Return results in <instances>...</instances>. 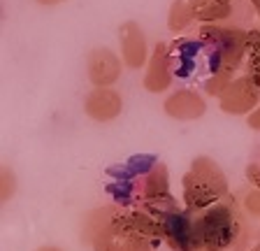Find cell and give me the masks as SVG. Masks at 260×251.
I'll return each instance as SVG.
<instances>
[{"mask_svg":"<svg viewBox=\"0 0 260 251\" xmlns=\"http://www.w3.org/2000/svg\"><path fill=\"white\" fill-rule=\"evenodd\" d=\"M228 193L225 175L216 163L207 156L195 159L190 170L184 175V200L188 209L211 207L218 198Z\"/></svg>","mask_w":260,"mask_h":251,"instance_id":"6da1fadb","label":"cell"},{"mask_svg":"<svg viewBox=\"0 0 260 251\" xmlns=\"http://www.w3.org/2000/svg\"><path fill=\"white\" fill-rule=\"evenodd\" d=\"M237 235V224L233 216V207L214 205L193 221V246L202 251H223L233 244Z\"/></svg>","mask_w":260,"mask_h":251,"instance_id":"7a4b0ae2","label":"cell"},{"mask_svg":"<svg viewBox=\"0 0 260 251\" xmlns=\"http://www.w3.org/2000/svg\"><path fill=\"white\" fill-rule=\"evenodd\" d=\"M258 91L260 86L251 79L249 75L237 77L230 88L218 98V107L225 112V114H249L253 112L255 105H258Z\"/></svg>","mask_w":260,"mask_h":251,"instance_id":"3957f363","label":"cell"},{"mask_svg":"<svg viewBox=\"0 0 260 251\" xmlns=\"http://www.w3.org/2000/svg\"><path fill=\"white\" fill-rule=\"evenodd\" d=\"M170 84H172V54H170L168 44L158 42L153 47V54L149 56L142 86L149 93H162L170 88Z\"/></svg>","mask_w":260,"mask_h":251,"instance_id":"277c9868","label":"cell"},{"mask_svg":"<svg viewBox=\"0 0 260 251\" xmlns=\"http://www.w3.org/2000/svg\"><path fill=\"white\" fill-rule=\"evenodd\" d=\"M119 42H121V56L123 63L130 70H140L149 60V44L146 35L135 21H125L119 28Z\"/></svg>","mask_w":260,"mask_h":251,"instance_id":"5b68a950","label":"cell"},{"mask_svg":"<svg viewBox=\"0 0 260 251\" xmlns=\"http://www.w3.org/2000/svg\"><path fill=\"white\" fill-rule=\"evenodd\" d=\"M86 70H88V79L93 86H114L121 77V58L114 54L112 49H93L86 58Z\"/></svg>","mask_w":260,"mask_h":251,"instance_id":"8992f818","label":"cell"},{"mask_svg":"<svg viewBox=\"0 0 260 251\" xmlns=\"http://www.w3.org/2000/svg\"><path fill=\"white\" fill-rule=\"evenodd\" d=\"M84 109L93 121H114L123 109V100L112 86H95L84 100Z\"/></svg>","mask_w":260,"mask_h":251,"instance_id":"52a82bcc","label":"cell"},{"mask_svg":"<svg viewBox=\"0 0 260 251\" xmlns=\"http://www.w3.org/2000/svg\"><path fill=\"white\" fill-rule=\"evenodd\" d=\"M162 109H165V114L177 121H195L200 116H205L207 100L198 91H193V88H181V91H174L165 100Z\"/></svg>","mask_w":260,"mask_h":251,"instance_id":"ba28073f","label":"cell"},{"mask_svg":"<svg viewBox=\"0 0 260 251\" xmlns=\"http://www.w3.org/2000/svg\"><path fill=\"white\" fill-rule=\"evenodd\" d=\"M114 228L119 235H144V237H160L162 224L149 216V212H128L114 216Z\"/></svg>","mask_w":260,"mask_h":251,"instance_id":"9c48e42d","label":"cell"},{"mask_svg":"<svg viewBox=\"0 0 260 251\" xmlns=\"http://www.w3.org/2000/svg\"><path fill=\"white\" fill-rule=\"evenodd\" d=\"M235 0H190L195 21L200 23H218L233 14Z\"/></svg>","mask_w":260,"mask_h":251,"instance_id":"30bf717a","label":"cell"},{"mask_svg":"<svg viewBox=\"0 0 260 251\" xmlns=\"http://www.w3.org/2000/svg\"><path fill=\"white\" fill-rule=\"evenodd\" d=\"M239 33H242V30H239V28H233V26H221V23H202L198 38H200V42L207 44V47L221 49V47H225L230 40L237 38Z\"/></svg>","mask_w":260,"mask_h":251,"instance_id":"8fae6325","label":"cell"},{"mask_svg":"<svg viewBox=\"0 0 260 251\" xmlns=\"http://www.w3.org/2000/svg\"><path fill=\"white\" fill-rule=\"evenodd\" d=\"M170 196V172L168 165L156 163L144 179V198H162Z\"/></svg>","mask_w":260,"mask_h":251,"instance_id":"7c38bea8","label":"cell"},{"mask_svg":"<svg viewBox=\"0 0 260 251\" xmlns=\"http://www.w3.org/2000/svg\"><path fill=\"white\" fill-rule=\"evenodd\" d=\"M193 21H195V14H193V7H190V0H174L168 12L170 30L181 33V30H186Z\"/></svg>","mask_w":260,"mask_h":251,"instance_id":"4fadbf2b","label":"cell"},{"mask_svg":"<svg viewBox=\"0 0 260 251\" xmlns=\"http://www.w3.org/2000/svg\"><path fill=\"white\" fill-rule=\"evenodd\" d=\"M246 75L260 86V30H249V70Z\"/></svg>","mask_w":260,"mask_h":251,"instance_id":"5bb4252c","label":"cell"},{"mask_svg":"<svg viewBox=\"0 0 260 251\" xmlns=\"http://www.w3.org/2000/svg\"><path fill=\"white\" fill-rule=\"evenodd\" d=\"M235 82V77L233 72H228V70H216L214 75L209 77L205 82V93L207 96H214V98H221L223 93L230 88V84Z\"/></svg>","mask_w":260,"mask_h":251,"instance_id":"9a60e30c","label":"cell"},{"mask_svg":"<svg viewBox=\"0 0 260 251\" xmlns=\"http://www.w3.org/2000/svg\"><path fill=\"white\" fill-rule=\"evenodd\" d=\"M119 251H153L151 237H144V235H123Z\"/></svg>","mask_w":260,"mask_h":251,"instance_id":"2e32d148","label":"cell"},{"mask_svg":"<svg viewBox=\"0 0 260 251\" xmlns=\"http://www.w3.org/2000/svg\"><path fill=\"white\" fill-rule=\"evenodd\" d=\"M14 191H16L14 175H12L10 168H3V170H0V200L7 202L12 196H14Z\"/></svg>","mask_w":260,"mask_h":251,"instance_id":"e0dca14e","label":"cell"},{"mask_svg":"<svg viewBox=\"0 0 260 251\" xmlns=\"http://www.w3.org/2000/svg\"><path fill=\"white\" fill-rule=\"evenodd\" d=\"M244 207H246V212L249 214L260 216V189H253L249 196L244 198Z\"/></svg>","mask_w":260,"mask_h":251,"instance_id":"ac0fdd59","label":"cell"},{"mask_svg":"<svg viewBox=\"0 0 260 251\" xmlns=\"http://www.w3.org/2000/svg\"><path fill=\"white\" fill-rule=\"evenodd\" d=\"M246 179L253 184V189H260V163H251L246 168Z\"/></svg>","mask_w":260,"mask_h":251,"instance_id":"d6986e66","label":"cell"},{"mask_svg":"<svg viewBox=\"0 0 260 251\" xmlns=\"http://www.w3.org/2000/svg\"><path fill=\"white\" fill-rule=\"evenodd\" d=\"M246 123H249V128H253V131H260V107H255L253 112H249Z\"/></svg>","mask_w":260,"mask_h":251,"instance_id":"ffe728a7","label":"cell"},{"mask_svg":"<svg viewBox=\"0 0 260 251\" xmlns=\"http://www.w3.org/2000/svg\"><path fill=\"white\" fill-rule=\"evenodd\" d=\"M35 3L42 7H56V5H60V3H65V0H35Z\"/></svg>","mask_w":260,"mask_h":251,"instance_id":"44dd1931","label":"cell"},{"mask_svg":"<svg viewBox=\"0 0 260 251\" xmlns=\"http://www.w3.org/2000/svg\"><path fill=\"white\" fill-rule=\"evenodd\" d=\"M38 251H60L58 246H42V249H38Z\"/></svg>","mask_w":260,"mask_h":251,"instance_id":"7402d4cb","label":"cell"},{"mask_svg":"<svg viewBox=\"0 0 260 251\" xmlns=\"http://www.w3.org/2000/svg\"><path fill=\"white\" fill-rule=\"evenodd\" d=\"M251 5H253L255 12H258V10H260V0H251Z\"/></svg>","mask_w":260,"mask_h":251,"instance_id":"603a6c76","label":"cell"},{"mask_svg":"<svg viewBox=\"0 0 260 251\" xmlns=\"http://www.w3.org/2000/svg\"><path fill=\"white\" fill-rule=\"evenodd\" d=\"M251 251H260V242H258V244H255V246H253V249H251Z\"/></svg>","mask_w":260,"mask_h":251,"instance_id":"cb8c5ba5","label":"cell"},{"mask_svg":"<svg viewBox=\"0 0 260 251\" xmlns=\"http://www.w3.org/2000/svg\"><path fill=\"white\" fill-rule=\"evenodd\" d=\"M258 17H260V10H258Z\"/></svg>","mask_w":260,"mask_h":251,"instance_id":"d4e9b609","label":"cell"}]
</instances>
